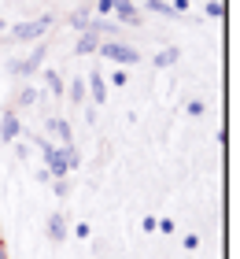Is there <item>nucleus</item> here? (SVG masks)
Returning <instances> with one entry per match:
<instances>
[{"label": "nucleus", "mask_w": 240, "mask_h": 259, "mask_svg": "<svg viewBox=\"0 0 240 259\" xmlns=\"http://www.w3.org/2000/svg\"><path fill=\"white\" fill-rule=\"evenodd\" d=\"M48 30H52V15H41V19H30V22L11 26L8 37H11V41H41Z\"/></svg>", "instance_id": "1"}, {"label": "nucleus", "mask_w": 240, "mask_h": 259, "mask_svg": "<svg viewBox=\"0 0 240 259\" xmlns=\"http://www.w3.org/2000/svg\"><path fill=\"white\" fill-rule=\"evenodd\" d=\"M37 145H41V152H44V170L52 174V178H67V163H63V148H56L52 141H41L37 137Z\"/></svg>", "instance_id": "2"}, {"label": "nucleus", "mask_w": 240, "mask_h": 259, "mask_svg": "<svg viewBox=\"0 0 240 259\" xmlns=\"http://www.w3.org/2000/svg\"><path fill=\"white\" fill-rule=\"evenodd\" d=\"M96 52H100L107 63H137V52L129 49V45H122V41H100Z\"/></svg>", "instance_id": "3"}, {"label": "nucleus", "mask_w": 240, "mask_h": 259, "mask_svg": "<svg viewBox=\"0 0 240 259\" xmlns=\"http://www.w3.org/2000/svg\"><path fill=\"white\" fill-rule=\"evenodd\" d=\"M44 52H48V49H44V45H37V49H33V52L26 56V60H15V63H11L8 70H11V74H15V78H19V74H22V78H26V74H33V70H37V67H41V60H44Z\"/></svg>", "instance_id": "4"}, {"label": "nucleus", "mask_w": 240, "mask_h": 259, "mask_svg": "<svg viewBox=\"0 0 240 259\" xmlns=\"http://www.w3.org/2000/svg\"><path fill=\"white\" fill-rule=\"evenodd\" d=\"M111 11L118 15V22H129V26H137V22H140L137 0H111Z\"/></svg>", "instance_id": "5"}, {"label": "nucleus", "mask_w": 240, "mask_h": 259, "mask_svg": "<svg viewBox=\"0 0 240 259\" xmlns=\"http://www.w3.org/2000/svg\"><path fill=\"white\" fill-rule=\"evenodd\" d=\"M67 233H70L67 215H63V211H52V215H48V237H52V241H67Z\"/></svg>", "instance_id": "6"}, {"label": "nucleus", "mask_w": 240, "mask_h": 259, "mask_svg": "<svg viewBox=\"0 0 240 259\" xmlns=\"http://www.w3.org/2000/svg\"><path fill=\"white\" fill-rule=\"evenodd\" d=\"M19 134H22L19 115L15 111H4V119H0V137H4V141H19Z\"/></svg>", "instance_id": "7"}, {"label": "nucleus", "mask_w": 240, "mask_h": 259, "mask_svg": "<svg viewBox=\"0 0 240 259\" xmlns=\"http://www.w3.org/2000/svg\"><path fill=\"white\" fill-rule=\"evenodd\" d=\"M85 93H89V97H92L96 104H104V100H107V85H104V74H96V70H92V74L85 78Z\"/></svg>", "instance_id": "8"}, {"label": "nucleus", "mask_w": 240, "mask_h": 259, "mask_svg": "<svg viewBox=\"0 0 240 259\" xmlns=\"http://www.w3.org/2000/svg\"><path fill=\"white\" fill-rule=\"evenodd\" d=\"M89 22H92V8H89V4H78L74 11H70V26H74L78 33H85Z\"/></svg>", "instance_id": "9"}, {"label": "nucleus", "mask_w": 240, "mask_h": 259, "mask_svg": "<svg viewBox=\"0 0 240 259\" xmlns=\"http://www.w3.org/2000/svg\"><path fill=\"white\" fill-rule=\"evenodd\" d=\"M48 134L56 141H63V145H70V122L67 119H48Z\"/></svg>", "instance_id": "10"}, {"label": "nucleus", "mask_w": 240, "mask_h": 259, "mask_svg": "<svg viewBox=\"0 0 240 259\" xmlns=\"http://www.w3.org/2000/svg\"><path fill=\"white\" fill-rule=\"evenodd\" d=\"M181 60V49H177V45H170V49H163V52H155V67H170V63H177Z\"/></svg>", "instance_id": "11"}, {"label": "nucleus", "mask_w": 240, "mask_h": 259, "mask_svg": "<svg viewBox=\"0 0 240 259\" xmlns=\"http://www.w3.org/2000/svg\"><path fill=\"white\" fill-rule=\"evenodd\" d=\"M96 49H100V37H96V33H81V37H78V56H92Z\"/></svg>", "instance_id": "12"}, {"label": "nucleus", "mask_w": 240, "mask_h": 259, "mask_svg": "<svg viewBox=\"0 0 240 259\" xmlns=\"http://www.w3.org/2000/svg\"><path fill=\"white\" fill-rule=\"evenodd\" d=\"M59 148H63V163H67V170H78V167H81L78 148H74V145H59Z\"/></svg>", "instance_id": "13"}, {"label": "nucleus", "mask_w": 240, "mask_h": 259, "mask_svg": "<svg viewBox=\"0 0 240 259\" xmlns=\"http://www.w3.org/2000/svg\"><path fill=\"white\" fill-rule=\"evenodd\" d=\"M144 8H148V11H155V15L174 19V11H170V4H166V0H144Z\"/></svg>", "instance_id": "14"}, {"label": "nucleus", "mask_w": 240, "mask_h": 259, "mask_svg": "<svg viewBox=\"0 0 240 259\" xmlns=\"http://www.w3.org/2000/svg\"><path fill=\"white\" fill-rule=\"evenodd\" d=\"M44 81H48V93H52V97H63V78H59L56 70H48Z\"/></svg>", "instance_id": "15"}, {"label": "nucleus", "mask_w": 240, "mask_h": 259, "mask_svg": "<svg viewBox=\"0 0 240 259\" xmlns=\"http://www.w3.org/2000/svg\"><path fill=\"white\" fill-rule=\"evenodd\" d=\"M67 97L74 100V104L85 100V78H74V81H70V93H67Z\"/></svg>", "instance_id": "16"}, {"label": "nucleus", "mask_w": 240, "mask_h": 259, "mask_svg": "<svg viewBox=\"0 0 240 259\" xmlns=\"http://www.w3.org/2000/svg\"><path fill=\"white\" fill-rule=\"evenodd\" d=\"M37 97H41V93L26 85V89H22V93H19V108H30V104H37Z\"/></svg>", "instance_id": "17"}, {"label": "nucleus", "mask_w": 240, "mask_h": 259, "mask_svg": "<svg viewBox=\"0 0 240 259\" xmlns=\"http://www.w3.org/2000/svg\"><path fill=\"white\" fill-rule=\"evenodd\" d=\"M155 230H159V233H166V237H170V233H174V219H155Z\"/></svg>", "instance_id": "18"}, {"label": "nucleus", "mask_w": 240, "mask_h": 259, "mask_svg": "<svg viewBox=\"0 0 240 259\" xmlns=\"http://www.w3.org/2000/svg\"><path fill=\"white\" fill-rule=\"evenodd\" d=\"M207 15H211V19H222V15H225L222 0H211V4H207Z\"/></svg>", "instance_id": "19"}, {"label": "nucleus", "mask_w": 240, "mask_h": 259, "mask_svg": "<svg viewBox=\"0 0 240 259\" xmlns=\"http://www.w3.org/2000/svg\"><path fill=\"white\" fill-rule=\"evenodd\" d=\"M52 193H56V196H67V193H70V185H67L63 178H56V182H52Z\"/></svg>", "instance_id": "20"}, {"label": "nucleus", "mask_w": 240, "mask_h": 259, "mask_svg": "<svg viewBox=\"0 0 240 259\" xmlns=\"http://www.w3.org/2000/svg\"><path fill=\"white\" fill-rule=\"evenodd\" d=\"M185 111H188V115H203V100H188Z\"/></svg>", "instance_id": "21"}, {"label": "nucleus", "mask_w": 240, "mask_h": 259, "mask_svg": "<svg viewBox=\"0 0 240 259\" xmlns=\"http://www.w3.org/2000/svg\"><path fill=\"white\" fill-rule=\"evenodd\" d=\"M126 81H129L126 70H115V74H111V85H126Z\"/></svg>", "instance_id": "22"}, {"label": "nucleus", "mask_w": 240, "mask_h": 259, "mask_svg": "<svg viewBox=\"0 0 240 259\" xmlns=\"http://www.w3.org/2000/svg\"><path fill=\"white\" fill-rule=\"evenodd\" d=\"M181 244H185V248H188V252H196V248H200V237H196V233H188V237H185Z\"/></svg>", "instance_id": "23"}, {"label": "nucleus", "mask_w": 240, "mask_h": 259, "mask_svg": "<svg viewBox=\"0 0 240 259\" xmlns=\"http://www.w3.org/2000/svg\"><path fill=\"white\" fill-rule=\"evenodd\" d=\"M96 11H100V15H111V0H96Z\"/></svg>", "instance_id": "24"}, {"label": "nucleus", "mask_w": 240, "mask_h": 259, "mask_svg": "<svg viewBox=\"0 0 240 259\" xmlns=\"http://www.w3.org/2000/svg\"><path fill=\"white\" fill-rule=\"evenodd\" d=\"M140 226H144V233H155V219H152V215H144Z\"/></svg>", "instance_id": "25"}, {"label": "nucleus", "mask_w": 240, "mask_h": 259, "mask_svg": "<svg viewBox=\"0 0 240 259\" xmlns=\"http://www.w3.org/2000/svg\"><path fill=\"white\" fill-rule=\"evenodd\" d=\"M4 30H8V22H4V19H0V33H4Z\"/></svg>", "instance_id": "26"}, {"label": "nucleus", "mask_w": 240, "mask_h": 259, "mask_svg": "<svg viewBox=\"0 0 240 259\" xmlns=\"http://www.w3.org/2000/svg\"><path fill=\"white\" fill-rule=\"evenodd\" d=\"M0 241H4V237H0Z\"/></svg>", "instance_id": "27"}]
</instances>
